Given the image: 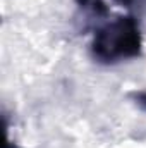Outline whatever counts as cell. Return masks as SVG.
Segmentation results:
<instances>
[{"mask_svg": "<svg viewBox=\"0 0 146 148\" xmlns=\"http://www.w3.org/2000/svg\"><path fill=\"white\" fill-rule=\"evenodd\" d=\"M95 47L98 53L107 59L132 55L139 47L138 29L131 21H119L98 35Z\"/></svg>", "mask_w": 146, "mask_h": 148, "instance_id": "obj_1", "label": "cell"}]
</instances>
